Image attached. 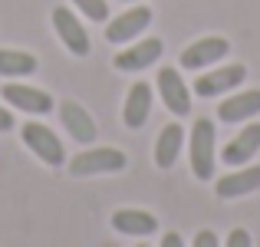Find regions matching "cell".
I'll list each match as a JSON object with an SVG mask.
<instances>
[{
  "label": "cell",
  "mask_w": 260,
  "mask_h": 247,
  "mask_svg": "<svg viewBox=\"0 0 260 247\" xmlns=\"http://www.w3.org/2000/svg\"><path fill=\"white\" fill-rule=\"evenodd\" d=\"M4 99H7V106H10V109L26 112V115H33V119L50 115L53 109H56V99H53L46 89L26 86V82H7V86H4Z\"/></svg>",
  "instance_id": "cell-10"
},
{
  "label": "cell",
  "mask_w": 260,
  "mask_h": 247,
  "mask_svg": "<svg viewBox=\"0 0 260 247\" xmlns=\"http://www.w3.org/2000/svg\"><path fill=\"white\" fill-rule=\"evenodd\" d=\"M128 4H135V0H128Z\"/></svg>",
  "instance_id": "cell-27"
},
{
  "label": "cell",
  "mask_w": 260,
  "mask_h": 247,
  "mask_svg": "<svg viewBox=\"0 0 260 247\" xmlns=\"http://www.w3.org/2000/svg\"><path fill=\"white\" fill-rule=\"evenodd\" d=\"M191 247H221V237H217L211 228H201L194 237H191Z\"/></svg>",
  "instance_id": "cell-21"
},
{
  "label": "cell",
  "mask_w": 260,
  "mask_h": 247,
  "mask_svg": "<svg viewBox=\"0 0 260 247\" xmlns=\"http://www.w3.org/2000/svg\"><path fill=\"white\" fill-rule=\"evenodd\" d=\"M109 224H112V231L122 234V237H152L155 231H158V218H155L152 211H142V208L112 211Z\"/></svg>",
  "instance_id": "cell-16"
},
{
  "label": "cell",
  "mask_w": 260,
  "mask_h": 247,
  "mask_svg": "<svg viewBox=\"0 0 260 247\" xmlns=\"http://www.w3.org/2000/svg\"><path fill=\"white\" fill-rule=\"evenodd\" d=\"M231 53V40L228 37H201L194 43H188L178 56V66L188 73H201V70H211V66L224 63V56Z\"/></svg>",
  "instance_id": "cell-5"
},
{
  "label": "cell",
  "mask_w": 260,
  "mask_h": 247,
  "mask_svg": "<svg viewBox=\"0 0 260 247\" xmlns=\"http://www.w3.org/2000/svg\"><path fill=\"white\" fill-rule=\"evenodd\" d=\"M244 79H247V66L244 63H217V66H211V70L198 73L191 92L201 96V99H221V96L241 89Z\"/></svg>",
  "instance_id": "cell-3"
},
{
  "label": "cell",
  "mask_w": 260,
  "mask_h": 247,
  "mask_svg": "<svg viewBox=\"0 0 260 247\" xmlns=\"http://www.w3.org/2000/svg\"><path fill=\"white\" fill-rule=\"evenodd\" d=\"M37 56L26 50H4L0 46V79H23L37 73Z\"/></svg>",
  "instance_id": "cell-18"
},
{
  "label": "cell",
  "mask_w": 260,
  "mask_h": 247,
  "mask_svg": "<svg viewBox=\"0 0 260 247\" xmlns=\"http://www.w3.org/2000/svg\"><path fill=\"white\" fill-rule=\"evenodd\" d=\"M155 89H158V96H161V106H165L175 119H184V115L191 112V96L194 92L188 89V82H184V76L175 66H161L158 76H155Z\"/></svg>",
  "instance_id": "cell-9"
},
{
  "label": "cell",
  "mask_w": 260,
  "mask_h": 247,
  "mask_svg": "<svg viewBox=\"0 0 260 247\" xmlns=\"http://www.w3.org/2000/svg\"><path fill=\"white\" fill-rule=\"evenodd\" d=\"M184 129L181 122H168V126H161L158 139H155V165H158L161 171L175 168V162L181 159V148H184Z\"/></svg>",
  "instance_id": "cell-17"
},
{
  "label": "cell",
  "mask_w": 260,
  "mask_h": 247,
  "mask_svg": "<svg viewBox=\"0 0 260 247\" xmlns=\"http://www.w3.org/2000/svg\"><path fill=\"white\" fill-rule=\"evenodd\" d=\"M152 7H145V4H135V7H128L125 13H119V17H112L106 23V40L112 46H125V43H132V40H139L142 33L152 26Z\"/></svg>",
  "instance_id": "cell-8"
},
{
  "label": "cell",
  "mask_w": 260,
  "mask_h": 247,
  "mask_svg": "<svg viewBox=\"0 0 260 247\" xmlns=\"http://www.w3.org/2000/svg\"><path fill=\"white\" fill-rule=\"evenodd\" d=\"M254 247H260V241H257V244H254Z\"/></svg>",
  "instance_id": "cell-26"
},
{
  "label": "cell",
  "mask_w": 260,
  "mask_h": 247,
  "mask_svg": "<svg viewBox=\"0 0 260 247\" xmlns=\"http://www.w3.org/2000/svg\"><path fill=\"white\" fill-rule=\"evenodd\" d=\"M188 165H191V175L198 181H214V171H217V129L214 119L201 115L194 119L188 132Z\"/></svg>",
  "instance_id": "cell-1"
},
{
  "label": "cell",
  "mask_w": 260,
  "mask_h": 247,
  "mask_svg": "<svg viewBox=\"0 0 260 247\" xmlns=\"http://www.w3.org/2000/svg\"><path fill=\"white\" fill-rule=\"evenodd\" d=\"M260 115V89H234L221 96L217 102V119L224 126H244V122Z\"/></svg>",
  "instance_id": "cell-11"
},
{
  "label": "cell",
  "mask_w": 260,
  "mask_h": 247,
  "mask_svg": "<svg viewBox=\"0 0 260 247\" xmlns=\"http://www.w3.org/2000/svg\"><path fill=\"white\" fill-rule=\"evenodd\" d=\"M66 168H70L73 178L115 175V171L128 168V155L122 152V148H112V145H86L79 155L66 159Z\"/></svg>",
  "instance_id": "cell-2"
},
{
  "label": "cell",
  "mask_w": 260,
  "mask_h": 247,
  "mask_svg": "<svg viewBox=\"0 0 260 247\" xmlns=\"http://www.w3.org/2000/svg\"><path fill=\"white\" fill-rule=\"evenodd\" d=\"M13 126H17V119H13V109L0 106V132H10Z\"/></svg>",
  "instance_id": "cell-22"
},
{
  "label": "cell",
  "mask_w": 260,
  "mask_h": 247,
  "mask_svg": "<svg viewBox=\"0 0 260 247\" xmlns=\"http://www.w3.org/2000/svg\"><path fill=\"white\" fill-rule=\"evenodd\" d=\"M152 99H155V92H152V86L148 82H142V79H135L132 86H128V92H125V102H122V122H125V129H142L148 122V115H152Z\"/></svg>",
  "instance_id": "cell-15"
},
{
  "label": "cell",
  "mask_w": 260,
  "mask_h": 247,
  "mask_svg": "<svg viewBox=\"0 0 260 247\" xmlns=\"http://www.w3.org/2000/svg\"><path fill=\"white\" fill-rule=\"evenodd\" d=\"M135 247H148V244H135Z\"/></svg>",
  "instance_id": "cell-25"
},
{
  "label": "cell",
  "mask_w": 260,
  "mask_h": 247,
  "mask_svg": "<svg viewBox=\"0 0 260 247\" xmlns=\"http://www.w3.org/2000/svg\"><path fill=\"white\" fill-rule=\"evenodd\" d=\"M260 191V162L241 165V168H231L228 175L214 178V195L221 201H234V198H247Z\"/></svg>",
  "instance_id": "cell-13"
},
{
  "label": "cell",
  "mask_w": 260,
  "mask_h": 247,
  "mask_svg": "<svg viewBox=\"0 0 260 247\" xmlns=\"http://www.w3.org/2000/svg\"><path fill=\"white\" fill-rule=\"evenodd\" d=\"M50 20H53V30H56L59 43L66 46V53H73V56H89V53H92L89 30L83 26V20H79L76 10H70V7H56V10L50 13Z\"/></svg>",
  "instance_id": "cell-6"
},
{
  "label": "cell",
  "mask_w": 260,
  "mask_h": 247,
  "mask_svg": "<svg viewBox=\"0 0 260 247\" xmlns=\"http://www.w3.org/2000/svg\"><path fill=\"white\" fill-rule=\"evenodd\" d=\"M158 247H188V244H184V237L178 234V231H168V234H161V244Z\"/></svg>",
  "instance_id": "cell-23"
},
{
  "label": "cell",
  "mask_w": 260,
  "mask_h": 247,
  "mask_svg": "<svg viewBox=\"0 0 260 247\" xmlns=\"http://www.w3.org/2000/svg\"><path fill=\"white\" fill-rule=\"evenodd\" d=\"M20 139H23V145L30 148V152L37 155L43 165H50V168L66 165V148H63V142H59V135L53 132L46 122L26 119L23 126H20Z\"/></svg>",
  "instance_id": "cell-4"
},
{
  "label": "cell",
  "mask_w": 260,
  "mask_h": 247,
  "mask_svg": "<svg viewBox=\"0 0 260 247\" xmlns=\"http://www.w3.org/2000/svg\"><path fill=\"white\" fill-rule=\"evenodd\" d=\"M102 247H119V244H115V241H106V244H102Z\"/></svg>",
  "instance_id": "cell-24"
},
{
  "label": "cell",
  "mask_w": 260,
  "mask_h": 247,
  "mask_svg": "<svg viewBox=\"0 0 260 247\" xmlns=\"http://www.w3.org/2000/svg\"><path fill=\"white\" fill-rule=\"evenodd\" d=\"M260 152V122L250 119L241 126V132L228 142V145L217 152V162H224L228 168H241V165H250L254 155Z\"/></svg>",
  "instance_id": "cell-12"
},
{
  "label": "cell",
  "mask_w": 260,
  "mask_h": 247,
  "mask_svg": "<svg viewBox=\"0 0 260 247\" xmlns=\"http://www.w3.org/2000/svg\"><path fill=\"white\" fill-rule=\"evenodd\" d=\"M59 122H63V129L70 132V139L79 142V145H95V139H99L95 119L89 115V109L79 106L76 99H63L59 102Z\"/></svg>",
  "instance_id": "cell-14"
},
{
  "label": "cell",
  "mask_w": 260,
  "mask_h": 247,
  "mask_svg": "<svg viewBox=\"0 0 260 247\" xmlns=\"http://www.w3.org/2000/svg\"><path fill=\"white\" fill-rule=\"evenodd\" d=\"M73 7L86 20H95V23H106L109 20V0H73Z\"/></svg>",
  "instance_id": "cell-19"
},
{
  "label": "cell",
  "mask_w": 260,
  "mask_h": 247,
  "mask_svg": "<svg viewBox=\"0 0 260 247\" xmlns=\"http://www.w3.org/2000/svg\"><path fill=\"white\" fill-rule=\"evenodd\" d=\"M161 53H165L161 37H142V40H132V43L122 46V50L115 53L112 66L119 73H142V70H148V66L158 63Z\"/></svg>",
  "instance_id": "cell-7"
},
{
  "label": "cell",
  "mask_w": 260,
  "mask_h": 247,
  "mask_svg": "<svg viewBox=\"0 0 260 247\" xmlns=\"http://www.w3.org/2000/svg\"><path fill=\"white\" fill-rule=\"evenodd\" d=\"M221 247H254V237H250L247 228H234V231H228V237L221 241Z\"/></svg>",
  "instance_id": "cell-20"
}]
</instances>
